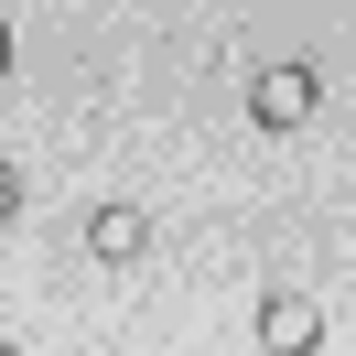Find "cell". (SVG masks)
<instances>
[{
    "label": "cell",
    "instance_id": "cell-2",
    "mask_svg": "<svg viewBox=\"0 0 356 356\" xmlns=\"http://www.w3.org/2000/svg\"><path fill=\"white\" fill-rule=\"evenodd\" d=\"M140 248H152V216H140L130 195H108V205H87V259H108V270H130Z\"/></svg>",
    "mask_w": 356,
    "mask_h": 356
},
{
    "label": "cell",
    "instance_id": "cell-5",
    "mask_svg": "<svg viewBox=\"0 0 356 356\" xmlns=\"http://www.w3.org/2000/svg\"><path fill=\"white\" fill-rule=\"evenodd\" d=\"M0 76H11V33H0Z\"/></svg>",
    "mask_w": 356,
    "mask_h": 356
},
{
    "label": "cell",
    "instance_id": "cell-3",
    "mask_svg": "<svg viewBox=\"0 0 356 356\" xmlns=\"http://www.w3.org/2000/svg\"><path fill=\"white\" fill-rule=\"evenodd\" d=\"M313 65H259V87H248V108H259V130H302L313 119Z\"/></svg>",
    "mask_w": 356,
    "mask_h": 356
},
{
    "label": "cell",
    "instance_id": "cell-4",
    "mask_svg": "<svg viewBox=\"0 0 356 356\" xmlns=\"http://www.w3.org/2000/svg\"><path fill=\"white\" fill-rule=\"evenodd\" d=\"M11 195H22V184H11V162H0V216H11Z\"/></svg>",
    "mask_w": 356,
    "mask_h": 356
},
{
    "label": "cell",
    "instance_id": "cell-6",
    "mask_svg": "<svg viewBox=\"0 0 356 356\" xmlns=\"http://www.w3.org/2000/svg\"><path fill=\"white\" fill-rule=\"evenodd\" d=\"M0 356H22V346H0Z\"/></svg>",
    "mask_w": 356,
    "mask_h": 356
},
{
    "label": "cell",
    "instance_id": "cell-1",
    "mask_svg": "<svg viewBox=\"0 0 356 356\" xmlns=\"http://www.w3.org/2000/svg\"><path fill=\"white\" fill-rule=\"evenodd\" d=\"M313 346H324V302H313L302 281L259 291V356H313Z\"/></svg>",
    "mask_w": 356,
    "mask_h": 356
}]
</instances>
